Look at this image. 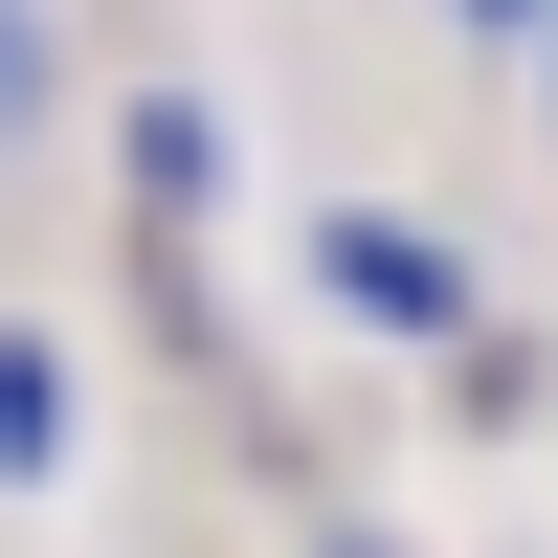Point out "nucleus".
Listing matches in <instances>:
<instances>
[{
  "mask_svg": "<svg viewBox=\"0 0 558 558\" xmlns=\"http://www.w3.org/2000/svg\"><path fill=\"white\" fill-rule=\"evenodd\" d=\"M313 268H336V313H380V336H470V268H447L425 223H313Z\"/></svg>",
  "mask_w": 558,
  "mask_h": 558,
  "instance_id": "obj_1",
  "label": "nucleus"
},
{
  "mask_svg": "<svg viewBox=\"0 0 558 558\" xmlns=\"http://www.w3.org/2000/svg\"><path fill=\"white\" fill-rule=\"evenodd\" d=\"M45 470H68V357L0 336V492H45Z\"/></svg>",
  "mask_w": 558,
  "mask_h": 558,
  "instance_id": "obj_2",
  "label": "nucleus"
},
{
  "mask_svg": "<svg viewBox=\"0 0 558 558\" xmlns=\"http://www.w3.org/2000/svg\"><path fill=\"white\" fill-rule=\"evenodd\" d=\"M23 89H45V23H23V0H0V134H23Z\"/></svg>",
  "mask_w": 558,
  "mask_h": 558,
  "instance_id": "obj_3",
  "label": "nucleus"
},
{
  "mask_svg": "<svg viewBox=\"0 0 558 558\" xmlns=\"http://www.w3.org/2000/svg\"><path fill=\"white\" fill-rule=\"evenodd\" d=\"M492 23H514V0H492Z\"/></svg>",
  "mask_w": 558,
  "mask_h": 558,
  "instance_id": "obj_4",
  "label": "nucleus"
}]
</instances>
